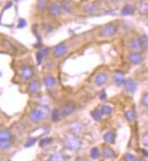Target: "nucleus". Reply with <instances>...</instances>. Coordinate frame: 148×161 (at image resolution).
Segmentation results:
<instances>
[{
    "label": "nucleus",
    "instance_id": "nucleus-1",
    "mask_svg": "<svg viewBox=\"0 0 148 161\" xmlns=\"http://www.w3.org/2000/svg\"><path fill=\"white\" fill-rule=\"evenodd\" d=\"M49 110L47 109H34L29 113V119L33 123H37L45 118Z\"/></svg>",
    "mask_w": 148,
    "mask_h": 161
},
{
    "label": "nucleus",
    "instance_id": "nucleus-2",
    "mask_svg": "<svg viewBox=\"0 0 148 161\" xmlns=\"http://www.w3.org/2000/svg\"><path fill=\"white\" fill-rule=\"evenodd\" d=\"M64 147L72 151L79 150L82 147V142L77 137H69L64 140Z\"/></svg>",
    "mask_w": 148,
    "mask_h": 161
},
{
    "label": "nucleus",
    "instance_id": "nucleus-3",
    "mask_svg": "<svg viewBox=\"0 0 148 161\" xmlns=\"http://www.w3.org/2000/svg\"><path fill=\"white\" fill-rule=\"evenodd\" d=\"M116 25L114 24V23H108L106 24V25H104L101 30H100V36L102 37H105V38H107V37H112L115 35L116 33Z\"/></svg>",
    "mask_w": 148,
    "mask_h": 161
},
{
    "label": "nucleus",
    "instance_id": "nucleus-4",
    "mask_svg": "<svg viewBox=\"0 0 148 161\" xmlns=\"http://www.w3.org/2000/svg\"><path fill=\"white\" fill-rule=\"evenodd\" d=\"M48 10H49V14L52 17H59L62 13L63 7H62V6H60L57 3H52L49 6Z\"/></svg>",
    "mask_w": 148,
    "mask_h": 161
},
{
    "label": "nucleus",
    "instance_id": "nucleus-5",
    "mask_svg": "<svg viewBox=\"0 0 148 161\" xmlns=\"http://www.w3.org/2000/svg\"><path fill=\"white\" fill-rule=\"evenodd\" d=\"M75 110H76V104L74 102L69 101V102L65 103L62 108V110H61L63 117H66V116L72 114L75 111Z\"/></svg>",
    "mask_w": 148,
    "mask_h": 161
},
{
    "label": "nucleus",
    "instance_id": "nucleus-6",
    "mask_svg": "<svg viewBox=\"0 0 148 161\" xmlns=\"http://www.w3.org/2000/svg\"><path fill=\"white\" fill-rule=\"evenodd\" d=\"M66 53H67V46L63 43L57 44L55 47L54 52H53V54L56 57H62L64 54H66Z\"/></svg>",
    "mask_w": 148,
    "mask_h": 161
},
{
    "label": "nucleus",
    "instance_id": "nucleus-7",
    "mask_svg": "<svg viewBox=\"0 0 148 161\" xmlns=\"http://www.w3.org/2000/svg\"><path fill=\"white\" fill-rule=\"evenodd\" d=\"M107 80H108V76L106 73H99L95 78V83L96 86L101 87L106 84Z\"/></svg>",
    "mask_w": 148,
    "mask_h": 161
},
{
    "label": "nucleus",
    "instance_id": "nucleus-8",
    "mask_svg": "<svg viewBox=\"0 0 148 161\" xmlns=\"http://www.w3.org/2000/svg\"><path fill=\"white\" fill-rule=\"evenodd\" d=\"M128 60L133 64H140L143 62V56L139 53H131L128 55Z\"/></svg>",
    "mask_w": 148,
    "mask_h": 161
},
{
    "label": "nucleus",
    "instance_id": "nucleus-9",
    "mask_svg": "<svg viewBox=\"0 0 148 161\" xmlns=\"http://www.w3.org/2000/svg\"><path fill=\"white\" fill-rule=\"evenodd\" d=\"M20 75L23 79L25 80H28L33 76V70L31 67L29 66H24L22 67L21 71H20Z\"/></svg>",
    "mask_w": 148,
    "mask_h": 161
},
{
    "label": "nucleus",
    "instance_id": "nucleus-10",
    "mask_svg": "<svg viewBox=\"0 0 148 161\" xmlns=\"http://www.w3.org/2000/svg\"><path fill=\"white\" fill-rule=\"evenodd\" d=\"M124 87L128 92H134L136 90V82L132 79H127L124 81Z\"/></svg>",
    "mask_w": 148,
    "mask_h": 161
},
{
    "label": "nucleus",
    "instance_id": "nucleus-11",
    "mask_svg": "<svg viewBox=\"0 0 148 161\" xmlns=\"http://www.w3.org/2000/svg\"><path fill=\"white\" fill-rule=\"evenodd\" d=\"M40 89V85L38 81L36 80H31L28 84V91L30 93H37Z\"/></svg>",
    "mask_w": 148,
    "mask_h": 161
},
{
    "label": "nucleus",
    "instance_id": "nucleus-12",
    "mask_svg": "<svg viewBox=\"0 0 148 161\" xmlns=\"http://www.w3.org/2000/svg\"><path fill=\"white\" fill-rule=\"evenodd\" d=\"M12 134L9 129H0V140H11Z\"/></svg>",
    "mask_w": 148,
    "mask_h": 161
},
{
    "label": "nucleus",
    "instance_id": "nucleus-13",
    "mask_svg": "<svg viewBox=\"0 0 148 161\" xmlns=\"http://www.w3.org/2000/svg\"><path fill=\"white\" fill-rule=\"evenodd\" d=\"M97 11V6L95 3H89L84 7V12L86 14H95Z\"/></svg>",
    "mask_w": 148,
    "mask_h": 161
},
{
    "label": "nucleus",
    "instance_id": "nucleus-14",
    "mask_svg": "<svg viewBox=\"0 0 148 161\" xmlns=\"http://www.w3.org/2000/svg\"><path fill=\"white\" fill-rule=\"evenodd\" d=\"M140 42V48L143 52H147L148 50V36H142L139 38Z\"/></svg>",
    "mask_w": 148,
    "mask_h": 161
},
{
    "label": "nucleus",
    "instance_id": "nucleus-15",
    "mask_svg": "<svg viewBox=\"0 0 148 161\" xmlns=\"http://www.w3.org/2000/svg\"><path fill=\"white\" fill-rule=\"evenodd\" d=\"M44 83L47 88H53L56 84V80L53 76H45L44 78Z\"/></svg>",
    "mask_w": 148,
    "mask_h": 161
},
{
    "label": "nucleus",
    "instance_id": "nucleus-16",
    "mask_svg": "<svg viewBox=\"0 0 148 161\" xmlns=\"http://www.w3.org/2000/svg\"><path fill=\"white\" fill-rule=\"evenodd\" d=\"M124 81H125V79H124L123 73H120V72H116V73H115V75H114V82H115L116 85L120 86V85L124 84Z\"/></svg>",
    "mask_w": 148,
    "mask_h": 161
},
{
    "label": "nucleus",
    "instance_id": "nucleus-17",
    "mask_svg": "<svg viewBox=\"0 0 148 161\" xmlns=\"http://www.w3.org/2000/svg\"><path fill=\"white\" fill-rule=\"evenodd\" d=\"M82 129H83V126L78 123V122H75L71 125V130L73 133L75 134H79L82 132Z\"/></svg>",
    "mask_w": 148,
    "mask_h": 161
},
{
    "label": "nucleus",
    "instance_id": "nucleus-18",
    "mask_svg": "<svg viewBox=\"0 0 148 161\" xmlns=\"http://www.w3.org/2000/svg\"><path fill=\"white\" fill-rule=\"evenodd\" d=\"M91 116L93 117V119H94L95 121H99L102 120L103 114H102V112H101V110H100L99 109H95V110H93L91 111Z\"/></svg>",
    "mask_w": 148,
    "mask_h": 161
},
{
    "label": "nucleus",
    "instance_id": "nucleus-19",
    "mask_svg": "<svg viewBox=\"0 0 148 161\" xmlns=\"http://www.w3.org/2000/svg\"><path fill=\"white\" fill-rule=\"evenodd\" d=\"M129 47L131 50H134V51H136L138 49H140V42H139V38H134L130 41L129 43Z\"/></svg>",
    "mask_w": 148,
    "mask_h": 161
},
{
    "label": "nucleus",
    "instance_id": "nucleus-20",
    "mask_svg": "<svg viewBox=\"0 0 148 161\" xmlns=\"http://www.w3.org/2000/svg\"><path fill=\"white\" fill-rule=\"evenodd\" d=\"M115 156V151L109 148V147H106V148H104L103 149V157L105 159H111Z\"/></svg>",
    "mask_w": 148,
    "mask_h": 161
},
{
    "label": "nucleus",
    "instance_id": "nucleus-21",
    "mask_svg": "<svg viewBox=\"0 0 148 161\" xmlns=\"http://www.w3.org/2000/svg\"><path fill=\"white\" fill-rule=\"evenodd\" d=\"M63 115H62V112L59 109H55L52 112V120L54 121H59L62 119Z\"/></svg>",
    "mask_w": 148,
    "mask_h": 161
},
{
    "label": "nucleus",
    "instance_id": "nucleus-22",
    "mask_svg": "<svg viewBox=\"0 0 148 161\" xmlns=\"http://www.w3.org/2000/svg\"><path fill=\"white\" fill-rule=\"evenodd\" d=\"M115 135L112 131L106 132V134L104 135V140L106 141V143H108V144L114 143L115 142Z\"/></svg>",
    "mask_w": 148,
    "mask_h": 161
},
{
    "label": "nucleus",
    "instance_id": "nucleus-23",
    "mask_svg": "<svg viewBox=\"0 0 148 161\" xmlns=\"http://www.w3.org/2000/svg\"><path fill=\"white\" fill-rule=\"evenodd\" d=\"M122 16H131L134 14V8L132 6L130 5H126L123 9H122V12H121Z\"/></svg>",
    "mask_w": 148,
    "mask_h": 161
},
{
    "label": "nucleus",
    "instance_id": "nucleus-24",
    "mask_svg": "<svg viewBox=\"0 0 148 161\" xmlns=\"http://www.w3.org/2000/svg\"><path fill=\"white\" fill-rule=\"evenodd\" d=\"M47 8V0H38L37 4V9L38 11H44Z\"/></svg>",
    "mask_w": 148,
    "mask_h": 161
},
{
    "label": "nucleus",
    "instance_id": "nucleus-25",
    "mask_svg": "<svg viewBox=\"0 0 148 161\" xmlns=\"http://www.w3.org/2000/svg\"><path fill=\"white\" fill-rule=\"evenodd\" d=\"M126 118L127 119V121H134L136 119V113L134 110H130L126 112Z\"/></svg>",
    "mask_w": 148,
    "mask_h": 161
},
{
    "label": "nucleus",
    "instance_id": "nucleus-26",
    "mask_svg": "<svg viewBox=\"0 0 148 161\" xmlns=\"http://www.w3.org/2000/svg\"><path fill=\"white\" fill-rule=\"evenodd\" d=\"M49 161H66V158L62 154H54L51 156Z\"/></svg>",
    "mask_w": 148,
    "mask_h": 161
},
{
    "label": "nucleus",
    "instance_id": "nucleus-27",
    "mask_svg": "<svg viewBox=\"0 0 148 161\" xmlns=\"http://www.w3.org/2000/svg\"><path fill=\"white\" fill-rule=\"evenodd\" d=\"M90 156L93 159H97L100 157V150L98 148H93L90 152Z\"/></svg>",
    "mask_w": 148,
    "mask_h": 161
},
{
    "label": "nucleus",
    "instance_id": "nucleus-28",
    "mask_svg": "<svg viewBox=\"0 0 148 161\" xmlns=\"http://www.w3.org/2000/svg\"><path fill=\"white\" fill-rule=\"evenodd\" d=\"M12 144V140H0V149L6 150L11 147Z\"/></svg>",
    "mask_w": 148,
    "mask_h": 161
},
{
    "label": "nucleus",
    "instance_id": "nucleus-29",
    "mask_svg": "<svg viewBox=\"0 0 148 161\" xmlns=\"http://www.w3.org/2000/svg\"><path fill=\"white\" fill-rule=\"evenodd\" d=\"M100 110H101V112H102L103 115H109V114L112 113V110H112V108H111L109 105H103V106L101 107Z\"/></svg>",
    "mask_w": 148,
    "mask_h": 161
},
{
    "label": "nucleus",
    "instance_id": "nucleus-30",
    "mask_svg": "<svg viewBox=\"0 0 148 161\" xmlns=\"http://www.w3.org/2000/svg\"><path fill=\"white\" fill-rule=\"evenodd\" d=\"M139 11L143 15H148V3H142L139 6Z\"/></svg>",
    "mask_w": 148,
    "mask_h": 161
},
{
    "label": "nucleus",
    "instance_id": "nucleus-31",
    "mask_svg": "<svg viewBox=\"0 0 148 161\" xmlns=\"http://www.w3.org/2000/svg\"><path fill=\"white\" fill-rule=\"evenodd\" d=\"M51 142H52V138H45L40 140L39 145H40V147H45V146H47L48 144H50Z\"/></svg>",
    "mask_w": 148,
    "mask_h": 161
},
{
    "label": "nucleus",
    "instance_id": "nucleus-32",
    "mask_svg": "<svg viewBox=\"0 0 148 161\" xmlns=\"http://www.w3.org/2000/svg\"><path fill=\"white\" fill-rule=\"evenodd\" d=\"M62 7H63V9H64L65 11L70 12L71 7H72V5H71V3H70L69 1H64L63 3V5H62Z\"/></svg>",
    "mask_w": 148,
    "mask_h": 161
},
{
    "label": "nucleus",
    "instance_id": "nucleus-33",
    "mask_svg": "<svg viewBox=\"0 0 148 161\" xmlns=\"http://www.w3.org/2000/svg\"><path fill=\"white\" fill-rule=\"evenodd\" d=\"M125 161H136V157L134 154L127 153L125 156Z\"/></svg>",
    "mask_w": 148,
    "mask_h": 161
},
{
    "label": "nucleus",
    "instance_id": "nucleus-34",
    "mask_svg": "<svg viewBox=\"0 0 148 161\" xmlns=\"http://www.w3.org/2000/svg\"><path fill=\"white\" fill-rule=\"evenodd\" d=\"M36 141H37V139H33V138L29 139V140H27V142L25 143V147H26V148H28V147L33 146V145L36 143Z\"/></svg>",
    "mask_w": 148,
    "mask_h": 161
},
{
    "label": "nucleus",
    "instance_id": "nucleus-35",
    "mask_svg": "<svg viewBox=\"0 0 148 161\" xmlns=\"http://www.w3.org/2000/svg\"><path fill=\"white\" fill-rule=\"evenodd\" d=\"M142 103L144 106L146 107H148V92L146 93L144 96H143V99H142Z\"/></svg>",
    "mask_w": 148,
    "mask_h": 161
},
{
    "label": "nucleus",
    "instance_id": "nucleus-36",
    "mask_svg": "<svg viewBox=\"0 0 148 161\" xmlns=\"http://www.w3.org/2000/svg\"><path fill=\"white\" fill-rule=\"evenodd\" d=\"M48 52H49V49H48V48H44V49H41L38 53L42 55L43 57H45V56L48 54Z\"/></svg>",
    "mask_w": 148,
    "mask_h": 161
},
{
    "label": "nucleus",
    "instance_id": "nucleus-37",
    "mask_svg": "<svg viewBox=\"0 0 148 161\" xmlns=\"http://www.w3.org/2000/svg\"><path fill=\"white\" fill-rule=\"evenodd\" d=\"M142 142L145 146H148V133L145 134L143 136V139H142Z\"/></svg>",
    "mask_w": 148,
    "mask_h": 161
},
{
    "label": "nucleus",
    "instance_id": "nucleus-38",
    "mask_svg": "<svg viewBox=\"0 0 148 161\" xmlns=\"http://www.w3.org/2000/svg\"><path fill=\"white\" fill-rule=\"evenodd\" d=\"M106 97H107V95H106V92H101L100 93H99V99L100 100H102V101H104V100H106Z\"/></svg>",
    "mask_w": 148,
    "mask_h": 161
},
{
    "label": "nucleus",
    "instance_id": "nucleus-39",
    "mask_svg": "<svg viewBox=\"0 0 148 161\" xmlns=\"http://www.w3.org/2000/svg\"><path fill=\"white\" fill-rule=\"evenodd\" d=\"M25 25V21L24 19H20L19 20V24H18V27H24Z\"/></svg>",
    "mask_w": 148,
    "mask_h": 161
},
{
    "label": "nucleus",
    "instance_id": "nucleus-40",
    "mask_svg": "<svg viewBox=\"0 0 148 161\" xmlns=\"http://www.w3.org/2000/svg\"><path fill=\"white\" fill-rule=\"evenodd\" d=\"M142 152L144 153V155H145V156H146V157H148V152H147V151H146V150L143 149V150H142Z\"/></svg>",
    "mask_w": 148,
    "mask_h": 161
},
{
    "label": "nucleus",
    "instance_id": "nucleus-41",
    "mask_svg": "<svg viewBox=\"0 0 148 161\" xmlns=\"http://www.w3.org/2000/svg\"><path fill=\"white\" fill-rule=\"evenodd\" d=\"M119 1H120V0H111L112 3H118Z\"/></svg>",
    "mask_w": 148,
    "mask_h": 161
},
{
    "label": "nucleus",
    "instance_id": "nucleus-42",
    "mask_svg": "<svg viewBox=\"0 0 148 161\" xmlns=\"http://www.w3.org/2000/svg\"><path fill=\"white\" fill-rule=\"evenodd\" d=\"M138 161H147V160H146V159L145 158H142V159H139V160H138Z\"/></svg>",
    "mask_w": 148,
    "mask_h": 161
},
{
    "label": "nucleus",
    "instance_id": "nucleus-43",
    "mask_svg": "<svg viewBox=\"0 0 148 161\" xmlns=\"http://www.w3.org/2000/svg\"><path fill=\"white\" fill-rule=\"evenodd\" d=\"M77 161H86V159H78Z\"/></svg>",
    "mask_w": 148,
    "mask_h": 161
}]
</instances>
